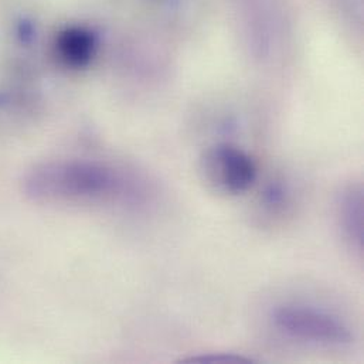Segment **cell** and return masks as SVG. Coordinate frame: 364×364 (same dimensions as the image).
Listing matches in <instances>:
<instances>
[{"mask_svg":"<svg viewBox=\"0 0 364 364\" xmlns=\"http://www.w3.org/2000/svg\"><path fill=\"white\" fill-rule=\"evenodd\" d=\"M200 173L210 188L237 196L251 188L257 178V168L242 151L230 145H218L201 158Z\"/></svg>","mask_w":364,"mask_h":364,"instance_id":"3","label":"cell"},{"mask_svg":"<svg viewBox=\"0 0 364 364\" xmlns=\"http://www.w3.org/2000/svg\"><path fill=\"white\" fill-rule=\"evenodd\" d=\"M336 220L343 240L352 250L363 251V188L360 183L345 186L336 200Z\"/></svg>","mask_w":364,"mask_h":364,"instance_id":"4","label":"cell"},{"mask_svg":"<svg viewBox=\"0 0 364 364\" xmlns=\"http://www.w3.org/2000/svg\"><path fill=\"white\" fill-rule=\"evenodd\" d=\"M24 193L40 203H97L118 197L122 179L114 169L82 161L48 162L24 178Z\"/></svg>","mask_w":364,"mask_h":364,"instance_id":"1","label":"cell"},{"mask_svg":"<svg viewBox=\"0 0 364 364\" xmlns=\"http://www.w3.org/2000/svg\"><path fill=\"white\" fill-rule=\"evenodd\" d=\"M57 47L61 58L71 67L87 65L95 51L94 38L90 33L78 28L64 31L58 38Z\"/></svg>","mask_w":364,"mask_h":364,"instance_id":"5","label":"cell"},{"mask_svg":"<svg viewBox=\"0 0 364 364\" xmlns=\"http://www.w3.org/2000/svg\"><path fill=\"white\" fill-rule=\"evenodd\" d=\"M274 326L284 335L323 346H349L353 333L338 318L305 305H281L272 312Z\"/></svg>","mask_w":364,"mask_h":364,"instance_id":"2","label":"cell"},{"mask_svg":"<svg viewBox=\"0 0 364 364\" xmlns=\"http://www.w3.org/2000/svg\"><path fill=\"white\" fill-rule=\"evenodd\" d=\"M183 363L196 364H245L254 363L252 359L240 356V355H224V353H208V355H198L191 356L183 360Z\"/></svg>","mask_w":364,"mask_h":364,"instance_id":"6","label":"cell"}]
</instances>
